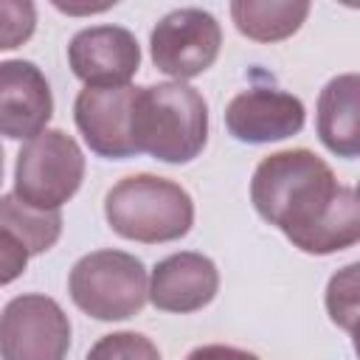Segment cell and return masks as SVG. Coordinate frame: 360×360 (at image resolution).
Instances as JSON below:
<instances>
[{
    "instance_id": "1",
    "label": "cell",
    "mask_w": 360,
    "mask_h": 360,
    "mask_svg": "<svg viewBox=\"0 0 360 360\" xmlns=\"http://www.w3.org/2000/svg\"><path fill=\"white\" fill-rule=\"evenodd\" d=\"M256 214L298 250L329 256L360 239L357 191L309 149H281L259 160L250 180Z\"/></svg>"
},
{
    "instance_id": "2",
    "label": "cell",
    "mask_w": 360,
    "mask_h": 360,
    "mask_svg": "<svg viewBox=\"0 0 360 360\" xmlns=\"http://www.w3.org/2000/svg\"><path fill=\"white\" fill-rule=\"evenodd\" d=\"M208 141V104L186 82L138 87L132 104V146L163 163L194 160Z\"/></svg>"
},
{
    "instance_id": "3",
    "label": "cell",
    "mask_w": 360,
    "mask_h": 360,
    "mask_svg": "<svg viewBox=\"0 0 360 360\" xmlns=\"http://www.w3.org/2000/svg\"><path fill=\"white\" fill-rule=\"evenodd\" d=\"M107 225L132 242L160 245L183 239L194 225L191 194L158 174H129L118 180L104 197Z\"/></svg>"
},
{
    "instance_id": "4",
    "label": "cell",
    "mask_w": 360,
    "mask_h": 360,
    "mask_svg": "<svg viewBox=\"0 0 360 360\" xmlns=\"http://www.w3.org/2000/svg\"><path fill=\"white\" fill-rule=\"evenodd\" d=\"M68 292L96 321H127L149 301L146 264L127 250H93L70 267Z\"/></svg>"
},
{
    "instance_id": "5",
    "label": "cell",
    "mask_w": 360,
    "mask_h": 360,
    "mask_svg": "<svg viewBox=\"0 0 360 360\" xmlns=\"http://www.w3.org/2000/svg\"><path fill=\"white\" fill-rule=\"evenodd\" d=\"M84 180L82 146L62 129L25 141L14 163V194L39 211H59Z\"/></svg>"
},
{
    "instance_id": "6",
    "label": "cell",
    "mask_w": 360,
    "mask_h": 360,
    "mask_svg": "<svg viewBox=\"0 0 360 360\" xmlns=\"http://www.w3.org/2000/svg\"><path fill=\"white\" fill-rule=\"evenodd\" d=\"M70 352V321L42 292L11 298L0 312V360H65Z\"/></svg>"
},
{
    "instance_id": "7",
    "label": "cell",
    "mask_w": 360,
    "mask_h": 360,
    "mask_svg": "<svg viewBox=\"0 0 360 360\" xmlns=\"http://www.w3.org/2000/svg\"><path fill=\"white\" fill-rule=\"evenodd\" d=\"M222 48V28L211 11L174 8L149 34V53L160 73L174 82L205 73Z\"/></svg>"
},
{
    "instance_id": "8",
    "label": "cell",
    "mask_w": 360,
    "mask_h": 360,
    "mask_svg": "<svg viewBox=\"0 0 360 360\" xmlns=\"http://www.w3.org/2000/svg\"><path fill=\"white\" fill-rule=\"evenodd\" d=\"M68 65L84 87H124L141 68V45L121 25H93L73 34Z\"/></svg>"
},
{
    "instance_id": "9",
    "label": "cell",
    "mask_w": 360,
    "mask_h": 360,
    "mask_svg": "<svg viewBox=\"0 0 360 360\" xmlns=\"http://www.w3.org/2000/svg\"><path fill=\"white\" fill-rule=\"evenodd\" d=\"M138 87H84L73 101V121L84 143L110 160L135 158L132 146V104Z\"/></svg>"
},
{
    "instance_id": "10",
    "label": "cell",
    "mask_w": 360,
    "mask_h": 360,
    "mask_svg": "<svg viewBox=\"0 0 360 360\" xmlns=\"http://www.w3.org/2000/svg\"><path fill=\"white\" fill-rule=\"evenodd\" d=\"M304 101L278 87H250L225 107V127L242 143H270L304 129Z\"/></svg>"
},
{
    "instance_id": "11",
    "label": "cell",
    "mask_w": 360,
    "mask_h": 360,
    "mask_svg": "<svg viewBox=\"0 0 360 360\" xmlns=\"http://www.w3.org/2000/svg\"><path fill=\"white\" fill-rule=\"evenodd\" d=\"M53 93L45 73L28 59L0 62V135L31 141L48 129Z\"/></svg>"
},
{
    "instance_id": "12",
    "label": "cell",
    "mask_w": 360,
    "mask_h": 360,
    "mask_svg": "<svg viewBox=\"0 0 360 360\" xmlns=\"http://www.w3.org/2000/svg\"><path fill=\"white\" fill-rule=\"evenodd\" d=\"M219 290L217 264L194 250H180L160 259L149 276V301L155 309L188 315L208 307Z\"/></svg>"
},
{
    "instance_id": "13",
    "label": "cell",
    "mask_w": 360,
    "mask_h": 360,
    "mask_svg": "<svg viewBox=\"0 0 360 360\" xmlns=\"http://www.w3.org/2000/svg\"><path fill=\"white\" fill-rule=\"evenodd\" d=\"M360 76L340 73L326 82L318 96V138L321 143L338 158H357L360 155Z\"/></svg>"
},
{
    "instance_id": "14",
    "label": "cell",
    "mask_w": 360,
    "mask_h": 360,
    "mask_svg": "<svg viewBox=\"0 0 360 360\" xmlns=\"http://www.w3.org/2000/svg\"><path fill=\"white\" fill-rule=\"evenodd\" d=\"M233 25L242 37L253 42H281L292 37L309 17V3L304 0H233Z\"/></svg>"
},
{
    "instance_id": "15",
    "label": "cell",
    "mask_w": 360,
    "mask_h": 360,
    "mask_svg": "<svg viewBox=\"0 0 360 360\" xmlns=\"http://www.w3.org/2000/svg\"><path fill=\"white\" fill-rule=\"evenodd\" d=\"M0 228L8 231L28 250V256H37L51 250L62 236V214L31 208L11 191L0 197Z\"/></svg>"
},
{
    "instance_id": "16",
    "label": "cell",
    "mask_w": 360,
    "mask_h": 360,
    "mask_svg": "<svg viewBox=\"0 0 360 360\" xmlns=\"http://www.w3.org/2000/svg\"><path fill=\"white\" fill-rule=\"evenodd\" d=\"M84 360H160V352L141 332H112L98 338Z\"/></svg>"
},
{
    "instance_id": "17",
    "label": "cell",
    "mask_w": 360,
    "mask_h": 360,
    "mask_svg": "<svg viewBox=\"0 0 360 360\" xmlns=\"http://www.w3.org/2000/svg\"><path fill=\"white\" fill-rule=\"evenodd\" d=\"M357 270L360 264L343 267L329 278V287H326L329 318L346 332H354V318H357Z\"/></svg>"
},
{
    "instance_id": "18",
    "label": "cell",
    "mask_w": 360,
    "mask_h": 360,
    "mask_svg": "<svg viewBox=\"0 0 360 360\" xmlns=\"http://www.w3.org/2000/svg\"><path fill=\"white\" fill-rule=\"evenodd\" d=\"M37 28V6L31 0H0V51L25 45Z\"/></svg>"
},
{
    "instance_id": "19",
    "label": "cell",
    "mask_w": 360,
    "mask_h": 360,
    "mask_svg": "<svg viewBox=\"0 0 360 360\" xmlns=\"http://www.w3.org/2000/svg\"><path fill=\"white\" fill-rule=\"evenodd\" d=\"M28 267V250L0 228V287L17 281Z\"/></svg>"
},
{
    "instance_id": "20",
    "label": "cell",
    "mask_w": 360,
    "mask_h": 360,
    "mask_svg": "<svg viewBox=\"0 0 360 360\" xmlns=\"http://www.w3.org/2000/svg\"><path fill=\"white\" fill-rule=\"evenodd\" d=\"M183 360H259V354L239 349V346H225V343H205L191 349Z\"/></svg>"
},
{
    "instance_id": "21",
    "label": "cell",
    "mask_w": 360,
    "mask_h": 360,
    "mask_svg": "<svg viewBox=\"0 0 360 360\" xmlns=\"http://www.w3.org/2000/svg\"><path fill=\"white\" fill-rule=\"evenodd\" d=\"M0 183H3V146H0Z\"/></svg>"
}]
</instances>
